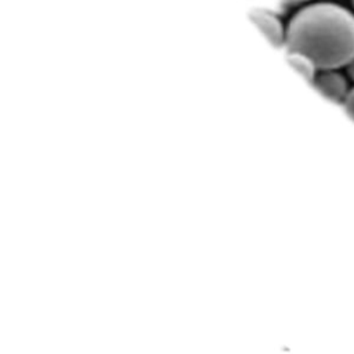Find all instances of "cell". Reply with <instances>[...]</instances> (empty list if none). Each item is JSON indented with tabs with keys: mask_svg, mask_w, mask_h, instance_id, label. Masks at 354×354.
I'll return each mask as SVG.
<instances>
[{
	"mask_svg": "<svg viewBox=\"0 0 354 354\" xmlns=\"http://www.w3.org/2000/svg\"><path fill=\"white\" fill-rule=\"evenodd\" d=\"M285 4H300V3H304V1H308V0H279Z\"/></svg>",
	"mask_w": 354,
	"mask_h": 354,
	"instance_id": "52a82bcc",
	"label": "cell"
},
{
	"mask_svg": "<svg viewBox=\"0 0 354 354\" xmlns=\"http://www.w3.org/2000/svg\"><path fill=\"white\" fill-rule=\"evenodd\" d=\"M249 17L275 47L285 46L286 29L277 14L267 8H253Z\"/></svg>",
	"mask_w": 354,
	"mask_h": 354,
	"instance_id": "7a4b0ae2",
	"label": "cell"
},
{
	"mask_svg": "<svg viewBox=\"0 0 354 354\" xmlns=\"http://www.w3.org/2000/svg\"><path fill=\"white\" fill-rule=\"evenodd\" d=\"M343 106H344L346 112L354 119V88H351V90L347 93L346 98L343 100Z\"/></svg>",
	"mask_w": 354,
	"mask_h": 354,
	"instance_id": "5b68a950",
	"label": "cell"
},
{
	"mask_svg": "<svg viewBox=\"0 0 354 354\" xmlns=\"http://www.w3.org/2000/svg\"><path fill=\"white\" fill-rule=\"evenodd\" d=\"M285 46L310 57L318 69H337L354 58V14L337 3L300 8L289 21Z\"/></svg>",
	"mask_w": 354,
	"mask_h": 354,
	"instance_id": "6da1fadb",
	"label": "cell"
},
{
	"mask_svg": "<svg viewBox=\"0 0 354 354\" xmlns=\"http://www.w3.org/2000/svg\"><path fill=\"white\" fill-rule=\"evenodd\" d=\"M347 66H348V75H350V76H351V79L354 80V58L348 62V65H347Z\"/></svg>",
	"mask_w": 354,
	"mask_h": 354,
	"instance_id": "8992f818",
	"label": "cell"
},
{
	"mask_svg": "<svg viewBox=\"0 0 354 354\" xmlns=\"http://www.w3.org/2000/svg\"><path fill=\"white\" fill-rule=\"evenodd\" d=\"M353 4H354V0H353Z\"/></svg>",
	"mask_w": 354,
	"mask_h": 354,
	"instance_id": "ba28073f",
	"label": "cell"
},
{
	"mask_svg": "<svg viewBox=\"0 0 354 354\" xmlns=\"http://www.w3.org/2000/svg\"><path fill=\"white\" fill-rule=\"evenodd\" d=\"M313 84L326 98L335 102H343L348 93L346 79L343 75L336 72V69H325L319 75H315Z\"/></svg>",
	"mask_w": 354,
	"mask_h": 354,
	"instance_id": "3957f363",
	"label": "cell"
},
{
	"mask_svg": "<svg viewBox=\"0 0 354 354\" xmlns=\"http://www.w3.org/2000/svg\"><path fill=\"white\" fill-rule=\"evenodd\" d=\"M286 58L289 61V64L304 77L307 79L308 82L313 83L315 75H317V65L314 64V61L301 54V53H297V51H289L288 50V54H286Z\"/></svg>",
	"mask_w": 354,
	"mask_h": 354,
	"instance_id": "277c9868",
	"label": "cell"
}]
</instances>
